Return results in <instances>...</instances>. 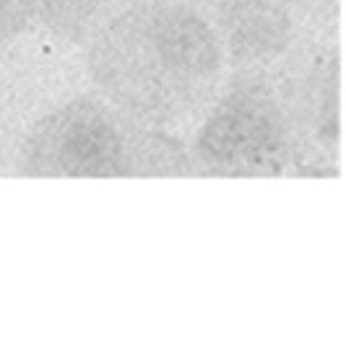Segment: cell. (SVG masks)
Returning a JSON list of instances; mask_svg holds the SVG:
<instances>
[{
    "mask_svg": "<svg viewBox=\"0 0 346 353\" xmlns=\"http://www.w3.org/2000/svg\"><path fill=\"white\" fill-rule=\"evenodd\" d=\"M224 47L198 11L148 0L112 16L91 34L86 73L115 110L164 125L203 107L219 83Z\"/></svg>",
    "mask_w": 346,
    "mask_h": 353,
    "instance_id": "6da1fadb",
    "label": "cell"
},
{
    "mask_svg": "<svg viewBox=\"0 0 346 353\" xmlns=\"http://www.w3.org/2000/svg\"><path fill=\"white\" fill-rule=\"evenodd\" d=\"M289 148V125L273 91L245 78L216 101L206 117L195 156L206 172L219 176H250L276 172Z\"/></svg>",
    "mask_w": 346,
    "mask_h": 353,
    "instance_id": "7a4b0ae2",
    "label": "cell"
},
{
    "mask_svg": "<svg viewBox=\"0 0 346 353\" xmlns=\"http://www.w3.org/2000/svg\"><path fill=\"white\" fill-rule=\"evenodd\" d=\"M125 117V114H123ZM97 99H73L37 122L19 172L29 176H123L133 130Z\"/></svg>",
    "mask_w": 346,
    "mask_h": 353,
    "instance_id": "3957f363",
    "label": "cell"
},
{
    "mask_svg": "<svg viewBox=\"0 0 346 353\" xmlns=\"http://www.w3.org/2000/svg\"><path fill=\"white\" fill-rule=\"evenodd\" d=\"M291 13L284 0H232L222 13L219 42L240 65H260L291 42Z\"/></svg>",
    "mask_w": 346,
    "mask_h": 353,
    "instance_id": "277c9868",
    "label": "cell"
},
{
    "mask_svg": "<svg viewBox=\"0 0 346 353\" xmlns=\"http://www.w3.org/2000/svg\"><path fill=\"white\" fill-rule=\"evenodd\" d=\"M190 172L185 148L159 130H141L131 135L123 176H180Z\"/></svg>",
    "mask_w": 346,
    "mask_h": 353,
    "instance_id": "5b68a950",
    "label": "cell"
},
{
    "mask_svg": "<svg viewBox=\"0 0 346 353\" xmlns=\"http://www.w3.org/2000/svg\"><path fill=\"white\" fill-rule=\"evenodd\" d=\"M112 0H39V19L60 37L81 42L94 29L97 13Z\"/></svg>",
    "mask_w": 346,
    "mask_h": 353,
    "instance_id": "8992f818",
    "label": "cell"
},
{
    "mask_svg": "<svg viewBox=\"0 0 346 353\" xmlns=\"http://www.w3.org/2000/svg\"><path fill=\"white\" fill-rule=\"evenodd\" d=\"M39 13V0H0V47L13 42Z\"/></svg>",
    "mask_w": 346,
    "mask_h": 353,
    "instance_id": "52a82bcc",
    "label": "cell"
},
{
    "mask_svg": "<svg viewBox=\"0 0 346 353\" xmlns=\"http://www.w3.org/2000/svg\"><path fill=\"white\" fill-rule=\"evenodd\" d=\"M315 13L323 19V21H336V13H338V0H313Z\"/></svg>",
    "mask_w": 346,
    "mask_h": 353,
    "instance_id": "ba28073f",
    "label": "cell"
}]
</instances>
